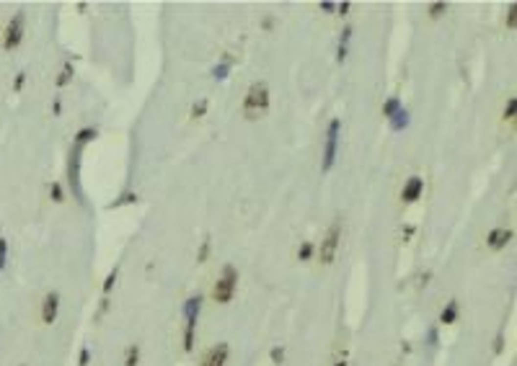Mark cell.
I'll return each mask as SVG.
<instances>
[{"label": "cell", "mask_w": 517, "mask_h": 366, "mask_svg": "<svg viewBox=\"0 0 517 366\" xmlns=\"http://www.w3.org/2000/svg\"><path fill=\"white\" fill-rule=\"evenodd\" d=\"M49 196H52V201H57V204H60V201H65V194H62V186H60L57 181H54L52 186H49Z\"/></svg>", "instance_id": "cell-18"}, {"label": "cell", "mask_w": 517, "mask_h": 366, "mask_svg": "<svg viewBox=\"0 0 517 366\" xmlns=\"http://www.w3.org/2000/svg\"><path fill=\"white\" fill-rule=\"evenodd\" d=\"M57 312H60V294L57 291H49V294L44 297V305H42V323L52 325L54 320H57Z\"/></svg>", "instance_id": "cell-7"}, {"label": "cell", "mask_w": 517, "mask_h": 366, "mask_svg": "<svg viewBox=\"0 0 517 366\" xmlns=\"http://www.w3.org/2000/svg\"><path fill=\"white\" fill-rule=\"evenodd\" d=\"M204 111H207V101H204V98L199 101V103H194V106H192V116H194V119L204 116Z\"/></svg>", "instance_id": "cell-22"}, {"label": "cell", "mask_w": 517, "mask_h": 366, "mask_svg": "<svg viewBox=\"0 0 517 366\" xmlns=\"http://www.w3.org/2000/svg\"><path fill=\"white\" fill-rule=\"evenodd\" d=\"M23 21H26L23 11H18L11 21H8L5 31H3V49H16L18 44H21V39H23Z\"/></svg>", "instance_id": "cell-5"}, {"label": "cell", "mask_w": 517, "mask_h": 366, "mask_svg": "<svg viewBox=\"0 0 517 366\" xmlns=\"http://www.w3.org/2000/svg\"><path fill=\"white\" fill-rule=\"evenodd\" d=\"M96 137H98V132L93 129V126H86V129H80V132L75 134V144H80V147H83L86 142L96 140Z\"/></svg>", "instance_id": "cell-13"}, {"label": "cell", "mask_w": 517, "mask_h": 366, "mask_svg": "<svg viewBox=\"0 0 517 366\" xmlns=\"http://www.w3.org/2000/svg\"><path fill=\"white\" fill-rule=\"evenodd\" d=\"M507 23H510V29L515 26V3L510 5V16H507Z\"/></svg>", "instance_id": "cell-31"}, {"label": "cell", "mask_w": 517, "mask_h": 366, "mask_svg": "<svg viewBox=\"0 0 517 366\" xmlns=\"http://www.w3.org/2000/svg\"><path fill=\"white\" fill-rule=\"evenodd\" d=\"M510 237H512V230H504V227H499V230H492L486 237V243H489V248L492 250H502L507 243H510Z\"/></svg>", "instance_id": "cell-10"}, {"label": "cell", "mask_w": 517, "mask_h": 366, "mask_svg": "<svg viewBox=\"0 0 517 366\" xmlns=\"http://www.w3.org/2000/svg\"><path fill=\"white\" fill-rule=\"evenodd\" d=\"M235 286H238V271H235L233 266H225L223 276L217 279L215 286H212V299L217 302V305H228V302L233 299V294H235Z\"/></svg>", "instance_id": "cell-2"}, {"label": "cell", "mask_w": 517, "mask_h": 366, "mask_svg": "<svg viewBox=\"0 0 517 366\" xmlns=\"http://www.w3.org/2000/svg\"><path fill=\"white\" fill-rule=\"evenodd\" d=\"M339 240H341V224L334 222V224L329 227V232H326V237L321 240V248H318V261L323 263V266L334 263V258H337V250H339Z\"/></svg>", "instance_id": "cell-4"}, {"label": "cell", "mask_w": 517, "mask_h": 366, "mask_svg": "<svg viewBox=\"0 0 517 366\" xmlns=\"http://www.w3.org/2000/svg\"><path fill=\"white\" fill-rule=\"evenodd\" d=\"M422 191H424V181L419 176H411L409 181H406L404 191H401V199L406 201V204H414V201L422 196Z\"/></svg>", "instance_id": "cell-9"}, {"label": "cell", "mask_w": 517, "mask_h": 366, "mask_svg": "<svg viewBox=\"0 0 517 366\" xmlns=\"http://www.w3.org/2000/svg\"><path fill=\"white\" fill-rule=\"evenodd\" d=\"M515 111H517V98H510V103H507V108H504V116L515 119Z\"/></svg>", "instance_id": "cell-23"}, {"label": "cell", "mask_w": 517, "mask_h": 366, "mask_svg": "<svg viewBox=\"0 0 517 366\" xmlns=\"http://www.w3.org/2000/svg\"><path fill=\"white\" fill-rule=\"evenodd\" d=\"M398 108H401V98H396V96H393V98H388L385 103H383V116H385V119H391V116L398 111Z\"/></svg>", "instance_id": "cell-14"}, {"label": "cell", "mask_w": 517, "mask_h": 366, "mask_svg": "<svg viewBox=\"0 0 517 366\" xmlns=\"http://www.w3.org/2000/svg\"><path fill=\"white\" fill-rule=\"evenodd\" d=\"M321 11L331 13V11H337V5H334V3H321Z\"/></svg>", "instance_id": "cell-33"}, {"label": "cell", "mask_w": 517, "mask_h": 366, "mask_svg": "<svg viewBox=\"0 0 517 366\" xmlns=\"http://www.w3.org/2000/svg\"><path fill=\"white\" fill-rule=\"evenodd\" d=\"M282 356H285V353H282V348H271V359H274L277 364L282 361Z\"/></svg>", "instance_id": "cell-29"}, {"label": "cell", "mask_w": 517, "mask_h": 366, "mask_svg": "<svg viewBox=\"0 0 517 366\" xmlns=\"http://www.w3.org/2000/svg\"><path fill=\"white\" fill-rule=\"evenodd\" d=\"M445 11H448V3H432V5H429V16H432V18H440Z\"/></svg>", "instance_id": "cell-20"}, {"label": "cell", "mask_w": 517, "mask_h": 366, "mask_svg": "<svg viewBox=\"0 0 517 366\" xmlns=\"http://www.w3.org/2000/svg\"><path fill=\"white\" fill-rule=\"evenodd\" d=\"M349 39H352V26H347V29L341 31V39H339V47H347L349 44Z\"/></svg>", "instance_id": "cell-24"}, {"label": "cell", "mask_w": 517, "mask_h": 366, "mask_svg": "<svg viewBox=\"0 0 517 366\" xmlns=\"http://www.w3.org/2000/svg\"><path fill=\"white\" fill-rule=\"evenodd\" d=\"M269 108V88L267 83H253L246 93V101H243V114L246 119H259Z\"/></svg>", "instance_id": "cell-1"}, {"label": "cell", "mask_w": 517, "mask_h": 366, "mask_svg": "<svg viewBox=\"0 0 517 366\" xmlns=\"http://www.w3.org/2000/svg\"><path fill=\"white\" fill-rule=\"evenodd\" d=\"M409 122H411V119H409V111H406V108L401 106V108H398V111L391 116V129H393V132H404L406 126H409Z\"/></svg>", "instance_id": "cell-11"}, {"label": "cell", "mask_w": 517, "mask_h": 366, "mask_svg": "<svg viewBox=\"0 0 517 366\" xmlns=\"http://www.w3.org/2000/svg\"><path fill=\"white\" fill-rule=\"evenodd\" d=\"M88 359H90V351L83 348V351H80V366H88Z\"/></svg>", "instance_id": "cell-28"}, {"label": "cell", "mask_w": 517, "mask_h": 366, "mask_svg": "<svg viewBox=\"0 0 517 366\" xmlns=\"http://www.w3.org/2000/svg\"><path fill=\"white\" fill-rule=\"evenodd\" d=\"M228 72H230V60H228V62H220V65H215V67H212V78H215V80H225V78H228Z\"/></svg>", "instance_id": "cell-16"}, {"label": "cell", "mask_w": 517, "mask_h": 366, "mask_svg": "<svg viewBox=\"0 0 517 366\" xmlns=\"http://www.w3.org/2000/svg\"><path fill=\"white\" fill-rule=\"evenodd\" d=\"M67 178H70V188L75 194L78 201H83V188H80V144L70 150V163H67Z\"/></svg>", "instance_id": "cell-6"}, {"label": "cell", "mask_w": 517, "mask_h": 366, "mask_svg": "<svg viewBox=\"0 0 517 366\" xmlns=\"http://www.w3.org/2000/svg\"><path fill=\"white\" fill-rule=\"evenodd\" d=\"M455 317H458V302H450V305L442 309V315H440V323H445V325H452L455 323Z\"/></svg>", "instance_id": "cell-12"}, {"label": "cell", "mask_w": 517, "mask_h": 366, "mask_svg": "<svg viewBox=\"0 0 517 366\" xmlns=\"http://www.w3.org/2000/svg\"><path fill=\"white\" fill-rule=\"evenodd\" d=\"M5 263H8V240L0 237V271L5 268Z\"/></svg>", "instance_id": "cell-19"}, {"label": "cell", "mask_w": 517, "mask_h": 366, "mask_svg": "<svg viewBox=\"0 0 517 366\" xmlns=\"http://www.w3.org/2000/svg\"><path fill=\"white\" fill-rule=\"evenodd\" d=\"M228 353H230L228 343H217V346H212V348L202 356V366H225Z\"/></svg>", "instance_id": "cell-8"}, {"label": "cell", "mask_w": 517, "mask_h": 366, "mask_svg": "<svg viewBox=\"0 0 517 366\" xmlns=\"http://www.w3.org/2000/svg\"><path fill=\"white\" fill-rule=\"evenodd\" d=\"M427 338H429V346H437V330H434V327L427 333Z\"/></svg>", "instance_id": "cell-30"}, {"label": "cell", "mask_w": 517, "mask_h": 366, "mask_svg": "<svg viewBox=\"0 0 517 366\" xmlns=\"http://www.w3.org/2000/svg\"><path fill=\"white\" fill-rule=\"evenodd\" d=\"M137 361H140V348L137 346H130L124 353V366H137Z\"/></svg>", "instance_id": "cell-15"}, {"label": "cell", "mask_w": 517, "mask_h": 366, "mask_svg": "<svg viewBox=\"0 0 517 366\" xmlns=\"http://www.w3.org/2000/svg\"><path fill=\"white\" fill-rule=\"evenodd\" d=\"M347 11H349V3H341V5H337V13H339V16H347Z\"/></svg>", "instance_id": "cell-32"}, {"label": "cell", "mask_w": 517, "mask_h": 366, "mask_svg": "<svg viewBox=\"0 0 517 366\" xmlns=\"http://www.w3.org/2000/svg\"><path fill=\"white\" fill-rule=\"evenodd\" d=\"M23 83H26V72H18V75H16V83H13V90H21Z\"/></svg>", "instance_id": "cell-25"}, {"label": "cell", "mask_w": 517, "mask_h": 366, "mask_svg": "<svg viewBox=\"0 0 517 366\" xmlns=\"http://www.w3.org/2000/svg\"><path fill=\"white\" fill-rule=\"evenodd\" d=\"M207 253H210V240H204V245H202V250H199V263H202V261L207 258Z\"/></svg>", "instance_id": "cell-27"}, {"label": "cell", "mask_w": 517, "mask_h": 366, "mask_svg": "<svg viewBox=\"0 0 517 366\" xmlns=\"http://www.w3.org/2000/svg\"><path fill=\"white\" fill-rule=\"evenodd\" d=\"M114 281H116V271H112V273H109V276H106V284H104V291H109V289H112V286H114Z\"/></svg>", "instance_id": "cell-26"}, {"label": "cell", "mask_w": 517, "mask_h": 366, "mask_svg": "<svg viewBox=\"0 0 517 366\" xmlns=\"http://www.w3.org/2000/svg\"><path fill=\"white\" fill-rule=\"evenodd\" d=\"M311 255H313V245H311V243H303L300 250H297V258H300V261H308Z\"/></svg>", "instance_id": "cell-21"}, {"label": "cell", "mask_w": 517, "mask_h": 366, "mask_svg": "<svg viewBox=\"0 0 517 366\" xmlns=\"http://www.w3.org/2000/svg\"><path fill=\"white\" fill-rule=\"evenodd\" d=\"M339 134H341V122H339V119H331L329 129H326V144H323V163H321V170L323 173H329L334 168L337 150H339Z\"/></svg>", "instance_id": "cell-3"}, {"label": "cell", "mask_w": 517, "mask_h": 366, "mask_svg": "<svg viewBox=\"0 0 517 366\" xmlns=\"http://www.w3.org/2000/svg\"><path fill=\"white\" fill-rule=\"evenodd\" d=\"M70 78H72V65L67 62L65 67H62V72H60V78H57V85L62 88V85H67L70 83Z\"/></svg>", "instance_id": "cell-17"}]
</instances>
